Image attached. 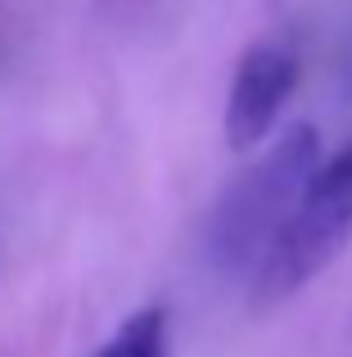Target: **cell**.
Returning a JSON list of instances; mask_svg holds the SVG:
<instances>
[{
  "mask_svg": "<svg viewBox=\"0 0 352 357\" xmlns=\"http://www.w3.org/2000/svg\"><path fill=\"white\" fill-rule=\"evenodd\" d=\"M321 158V131L312 122H294L271 140L262 158L244 167L226 190L217 195L208 213V231H203V249H208L212 271L221 276H253L262 253L280 236L289 213L298 208L303 190L312 185Z\"/></svg>",
  "mask_w": 352,
  "mask_h": 357,
  "instance_id": "1",
  "label": "cell"
},
{
  "mask_svg": "<svg viewBox=\"0 0 352 357\" xmlns=\"http://www.w3.org/2000/svg\"><path fill=\"white\" fill-rule=\"evenodd\" d=\"M348 240H352V140L317 167L298 208L289 213L280 236L262 253L257 271L248 276L253 307L266 312V307L289 303L348 249Z\"/></svg>",
  "mask_w": 352,
  "mask_h": 357,
  "instance_id": "2",
  "label": "cell"
},
{
  "mask_svg": "<svg viewBox=\"0 0 352 357\" xmlns=\"http://www.w3.org/2000/svg\"><path fill=\"white\" fill-rule=\"evenodd\" d=\"M298 77H303V63L289 45L262 41L253 50H244V59L235 63V77H230V96H226L230 149H253L271 136L275 118L289 105Z\"/></svg>",
  "mask_w": 352,
  "mask_h": 357,
  "instance_id": "3",
  "label": "cell"
},
{
  "mask_svg": "<svg viewBox=\"0 0 352 357\" xmlns=\"http://www.w3.org/2000/svg\"><path fill=\"white\" fill-rule=\"evenodd\" d=\"M95 357H168V312L163 307L131 312Z\"/></svg>",
  "mask_w": 352,
  "mask_h": 357,
  "instance_id": "4",
  "label": "cell"
}]
</instances>
